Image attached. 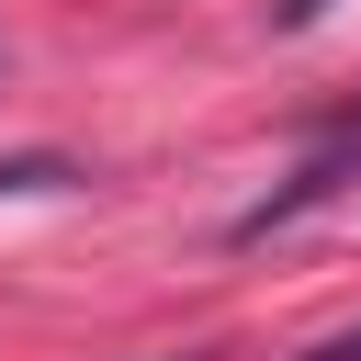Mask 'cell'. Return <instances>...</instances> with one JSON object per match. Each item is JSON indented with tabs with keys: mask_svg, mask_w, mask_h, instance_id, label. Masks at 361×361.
<instances>
[{
	"mask_svg": "<svg viewBox=\"0 0 361 361\" xmlns=\"http://www.w3.org/2000/svg\"><path fill=\"white\" fill-rule=\"evenodd\" d=\"M90 169L79 158H56V147H23V158H0V203H34V192H79Z\"/></svg>",
	"mask_w": 361,
	"mask_h": 361,
	"instance_id": "2",
	"label": "cell"
},
{
	"mask_svg": "<svg viewBox=\"0 0 361 361\" xmlns=\"http://www.w3.org/2000/svg\"><path fill=\"white\" fill-rule=\"evenodd\" d=\"M305 361H361V338H327V350H305Z\"/></svg>",
	"mask_w": 361,
	"mask_h": 361,
	"instance_id": "4",
	"label": "cell"
},
{
	"mask_svg": "<svg viewBox=\"0 0 361 361\" xmlns=\"http://www.w3.org/2000/svg\"><path fill=\"white\" fill-rule=\"evenodd\" d=\"M271 23H282V34H305V23H327V0H271Z\"/></svg>",
	"mask_w": 361,
	"mask_h": 361,
	"instance_id": "3",
	"label": "cell"
},
{
	"mask_svg": "<svg viewBox=\"0 0 361 361\" xmlns=\"http://www.w3.org/2000/svg\"><path fill=\"white\" fill-rule=\"evenodd\" d=\"M350 169H361V124H350L338 147H316V158H305V169H293V180H282L271 203H248V214H237V237H271V226H293V214H305V203H327V192L350 180Z\"/></svg>",
	"mask_w": 361,
	"mask_h": 361,
	"instance_id": "1",
	"label": "cell"
}]
</instances>
